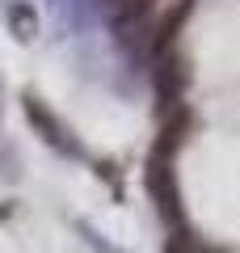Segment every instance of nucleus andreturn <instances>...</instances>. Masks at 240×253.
<instances>
[{"label": "nucleus", "instance_id": "nucleus-2", "mask_svg": "<svg viewBox=\"0 0 240 253\" xmlns=\"http://www.w3.org/2000/svg\"><path fill=\"white\" fill-rule=\"evenodd\" d=\"M21 110H26V123L38 131V139H42V144H51L59 156H80V144L72 139L68 126L59 123V114H55L51 106H42V97L26 93V97H21Z\"/></svg>", "mask_w": 240, "mask_h": 253}, {"label": "nucleus", "instance_id": "nucleus-1", "mask_svg": "<svg viewBox=\"0 0 240 253\" xmlns=\"http://www.w3.org/2000/svg\"><path fill=\"white\" fill-rule=\"evenodd\" d=\"M152 84H156V97H160V110H173L181 106L190 89V63L186 55L173 46V51H160L156 55V68H152Z\"/></svg>", "mask_w": 240, "mask_h": 253}, {"label": "nucleus", "instance_id": "nucleus-4", "mask_svg": "<svg viewBox=\"0 0 240 253\" xmlns=\"http://www.w3.org/2000/svg\"><path fill=\"white\" fill-rule=\"evenodd\" d=\"M190 13H194V0H173L169 9L156 17V26L148 30V46L152 51H173V42H177V34H181V26L190 21Z\"/></svg>", "mask_w": 240, "mask_h": 253}, {"label": "nucleus", "instance_id": "nucleus-3", "mask_svg": "<svg viewBox=\"0 0 240 253\" xmlns=\"http://www.w3.org/2000/svg\"><path fill=\"white\" fill-rule=\"evenodd\" d=\"M148 194L160 207V215L169 224H181V194H177V173H173V156H148Z\"/></svg>", "mask_w": 240, "mask_h": 253}, {"label": "nucleus", "instance_id": "nucleus-5", "mask_svg": "<svg viewBox=\"0 0 240 253\" xmlns=\"http://www.w3.org/2000/svg\"><path fill=\"white\" fill-rule=\"evenodd\" d=\"M9 34L17 38V42H34L38 38V13L30 9L26 0H13L9 4Z\"/></svg>", "mask_w": 240, "mask_h": 253}]
</instances>
